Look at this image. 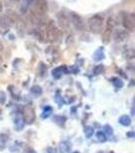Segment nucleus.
Segmentation results:
<instances>
[{
    "label": "nucleus",
    "instance_id": "1",
    "mask_svg": "<svg viewBox=\"0 0 135 153\" xmlns=\"http://www.w3.org/2000/svg\"><path fill=\"white\" fill-rule=\"evenodd\" d=\"M88 28L90 31L94 34H100L103 31V26H104V18L99 16V14H95L92 16V18L88 19L87 21Z\"/></svg>",
    "mask_w": 135,
    "mask_h": 153
},
{
    "label": "nucleus",
    "instance_id": "2",
    "mask_svg": "<svg viewBox=\"0 0 135 153\" xmlns=\"http://www.w3.org/2000/svg\"><path fill=\"white\" fill-rule=\"evenodd\" d=\"M59 35H60V32L56 28V26L54 25L53 22L48 23V25L46 26L45 36L44 37H45L49 42H55L59 38Z\"/></svg>",
    "mask_w": 135,
    "mask_h": 153
},
{
    "label": "nucleus",
    "instance_id": "3",
    "mask_svg": "<svg viewBox=\"0 0 135 153\" xmlns=\"http://www.w3.org/2000/svg\"><path fill=\"white\" fill-rule=\"evenodd\" d=\"M122 24L127 32H133L135 28V19L134 13H128V12H122Z\"/></svg>",
    "mask_w": 135,
    "mask_h": 153
},
{
    "label": "nucleus",
    "instance_id": "4",
    "mask_svg": "<svg viewBox=\"0 0 135 153\" xmlns=\"http://www.w3.org/2000/svg\"><path fill=\"white\" fill-rule=\"evenodd\" d=\"M115 27V22L113 18H108L107 22H106V27H105V30L103 32V36H102V41L103 43L107 44L109 43L110 39H111V34L114 30Z\"/></svg>",
    "mask_w": 135,
    "mask_h": 153
},
{
    "label": "nucleus",
    "instance_id": "5",
    "mask_svg": "<svg viewBox=\"0 0 135 153\" xmlns=\"http://www.w3.org/2000/svg\"><path fill=\"white\" fill-rule=\"evenodd\" d=\"M68 19H69V22L72 24V26L74 27L75 29L78 30V31H83L85 29V24L83 22L82 18L80 16H78L75 12H69L68 14Z\"/></svg>",
    "mask_w": 135,
    "mask_h": 153
},
{
    "label": "nucleus",
    "instance_id": "6",
    "mask_svg": "<svg viewBox=\"0 0 135 153\" xmlns=\"http://www.w3.org/2000/svg\"><path fill=\"white\" fill-rule=\"evenodd\" d=\"M35 7V13L37 16H44L48 11V2L47 0H34L33 2Z\"/></svg>",
    "mask_w": 135,
    "mask_h": 153
},
{
    "label": "nucleus",
    "instance_id": "7",
    "mask_svg": "<svg viewBox=\"0 0 135 153\" xmlns=\"http://www.w3.org/2000/svg\"><path fill=\"white\" fill-rule=\"evenodd\" d=\"M23 120L26 123V124H33L34 120H35V111L34 109L31 107V106H24L23 109Z\"/></svg>",
    "mask_w": 135,
    "mask_h": 153
},
{
    "label": "nucleus",
    "instance_id": "8",
    "mask_svg": "<svg viewBox=\"0 0 135 153\" xmlns=\"http://www.w3.org/2000/svg\"><path fill=\"white\" fill-rule=\"evenodd\" d=\"M56 18H57V22L61 28L64 29V30H67L69 28V26H70L69 19H68V16H66L64 12H62V11L58 12Z\"/></svg>",
    "mask_w": 135,
    "mask_h": 153
},
{
    "label": "nucleus",
    "instance_id": "9",
    "mask_svg": "<svg viewBox=\"0 0 135 153\" xmlns=\"http://www.w3.org/2000/svg\"><path fill=\"white\" fill-rule=\"evenodd\" d=\"M128 32L125 31V30H117L114 34V39L116 41H124L128 38Z\"/></svg>",
    "mask_w": 135,
    "mask_h": 153
},
{
    "label": "nucleus",
    "instance_id": "10",
    "mask_svg": "<svg viewBox=\"0 0 135 153\" xmlns=\"http://www.w3.org/2000/svg\"><path fill=\"white\" fill-rule=\"evenodd\" d=\"M11 23L8 21V19L6 18V16H0V26L2 27L3 29H8L10 27Z\"/></svg>",
    "mask_w": 135,
    "mask_h": 153
},
{
    "label": "nucleus",
    "instance_id": "11",
    "mask_svg": "<svg viewBox=\"0 0 135 153\" xmlns=\"http://www.w3.org/2000/svg\"><path fill=\"white\" fill-rule=\"evenodd\" d=\"M120 124L123 125V126H129L130 124H131V118H130V117H128V115H122L121 117H120L119 120Z\"/></svg>",
    "mask_w": 135,
    "mask_h": 153
},
{
    "label": "nucleus",
    "instance_id": "12",
    "mask_svg": "<svg viewBox=\"0 0 135 153\" xmlns=\"http://www.w3.org/2000/svg\"><path fill=\"white\" fill-rule=\"evenodd\" d=\"M7 139H8V137H7L6 135H4V134L0 135V148H3L4 147L5 143L7 142Z\"/></svg>",
    "mask_w": 135,
    "mask_h": 153
},
{
    "label": "nucleus",
    "instance_id": "13",
    "mask_svg": "<svg viewBox=\"0 0 135 153\" xmlns=\"http://www.w3.org/2000/svg\"><path fill=\"white\" fill-rule=\"evenodd\" d=\"M97 138H98V140H99L100 142H105L107 140L106 135H105V133H103V132L97 133Z\"/></svg>",
    "mask_w": 135,
    "mask_h": 153
},
{
    "label": "nucleus",
    "instance_id": "14",
    "mask_svg": "<svg viewBox=\"0 0 135 153\" xmlns=\"http://www.w3.org/2000/svg\"><path fill=\"white\" fill-rule=\"evenodd\" d=\"M85 134H87V137L90 138V136L94 134V129L92 127H87L85 128Z\"/></svg>",
    "mask_w": 135,
    "mask_h": 153
},
{
    "label": "nucleus",
    "instance_id": "15",
    "mask_svg": "<svg viewBox=\"0 0 135 153\" xmlns=\"http://www.w3.org/2000/svg\"><path fill=\"white\" fill-rule=\"evenodd\" d=\"M32 92L35 93V94H41L42 89L39 87V86H34V87L32 88Z\"/></svg>",
    "mask_w": 135,
    "mask_h": 153
},
{
    "label": "nucleus",
    "instance_id": "16",
    "mask_svg": "<svg viewBox=\"0 0 135 153\" xmlns=\"http://www.w3.org/2000/svg\"><path fill=\"white\" fill-rule=\"evenodd\" d=\"M105 129H106V131L108 132V134H112V128H110L109 126H106V127H105Z\"/></svg>",
    "mask_w": 135,
    "mask_h": 153
},
{
    "label": "nucleus",
    "instance_id": "17",
    "mask_svg": "<svg viewBox=\"0 0 135 153\" xmlns=\"http://www.w3.org/2000/svg\"><path fill=\"white\" fill-rule=\"evenodd\" d=\"M3 10V4H2V2L0 1V12Z\"/></svg>",
    "mask_w": 135,
    "mask_h": 153
},
{
    "label": "nucleus",
    "instance_id": "18",
    "mask_svg": "<svg viewBox=\"0 0 135 153\" xmlns=\"http://www.w3.org/2000/svg\"><path fill=\"white\" fill-rule=\"evenodd\" d=\"M2 50H3V44L0 42V51H2Z\"/></svg>",
    "mask_w": 135,
    "mask_h": 153
},
{
    "label": "nucleus",
    "instance_id": "19",
    "mask_svg": "<svg viewBox=\"0 0 135 153\" xmlns=\"http://www.w3.org/2000/svg\"><path fill=\"white\" fill-rule=\"evenodd\" d=\"M2 62V58H1V56H0V63Z\"/></svg>",
    "mask_w": 135,
    "mask_h": 153
},
{
    "label": "nucleus",
    "instance_id": "20",
    "mask_svg": "<svg viewBox=\"0 0 135 153\" xmlns=\"http://www.w3.org/2000/svg\"><path fill=\"white\" fill-rule=\"evenodd\" d=\"M11 1H18V0H11Z\"/></svg>",
    "mask_w": 135,
    "mask_h": 153
}]
</instances>
